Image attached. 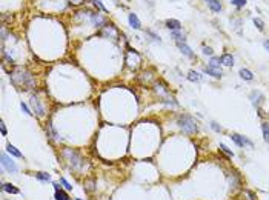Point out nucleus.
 <instances>
[{
  "label": "nucleus",
  "mask_w": 269,
  "mask_h": 200,
  "mask_svg": "<svg viewBox=\"0 0 269 200\" xmlns=\"http://www.w3.org/2000/svg\"><path fill=\"white\" fill-rule=\"evenodd\" d=\"M11 79H12V83L15 86H19L20 89H29L33 85H34V80H33V76L25 71L23 68H17L12 74H11Z\"/></svg>",
  "instance_id": "f257e3e1"
},
{
  "label": "nucleus",
  "mask_w": 269,
  "mask_h": 200,
  "mask_svg": "<svg viewBox=\"0 0 269 200\" xmlns=\"http://www.w3.org/2000/svg\"><path fill=\"white\" fill-rule=\"evenodd\" d=\"M177 123H179V126L186 132V134H194V132H197V123H195V120L192 119V117H189V116H186V114L180 116L179 120H177Z\"/></svg>",
  "instance_id": "f03ea898"
},
{
  "label": "nucleus",
  "mask_w": 269,
  "mask_h": 200,
  "mask_svg": "<svg viewBox=\"0 0 269 200\" xmlns=\"http://www.w3.org/2000/svg\"><path fill=\"white\" fill-rule=\"evenodd\" d=\"M62 156L68 160V163H69V166H71L72 169H79V168L82 166V157L79 156V153H76V151L66 148V149H63Z\"/></svg>",
  "instance_id": "7ed1b4c3"
},
{
  "label": "nucleus",
  "mask_w": 269,
  "mask_h": 200,
  "mask_svg": "<svg viewBox=\"0 0 269 200\" xmlns=\"http://www.w3.org/2000/svg\"><path fill=\"white\" fill-rule=\"evenodd\" d=\"M29 103H31V108H33L34 114H37L39 117H43V116H45V108H43V105H42V102H40V99H39V97L33 96Z\"/></svg>",
  "instance_id": "20e7f679"
},
{
  "label": "nucleus",
  "mask_w": 269,
  "mask_h": 200,
  "mask_svg": "<svg viewBox=\"0 0 269 200\" xmlns=\"http://www.w3.org/2000/svg\"><path fill=\"white\" fill-rule=\"evenodd\" d=\"M2 165H3V168H5L8 172H12V174H14V172H17V166H15V163L9 159V157H8L5 153L2 154Z\"/></svg>",
  "instance_id": "39448f33"
},
{
  "label": "nucleus",
  "mask_w": 269,
  "mask_h": 200,
  "mask_svg": "<svg viewBox=\"0 0 269 200\" xmlns=\"http://www.w3.org/2000/svg\"><path fill=\"white\" fill-rule=\"evenodd\" d=\"M102 34L109 37V39H115V40L119 39V31H117V28L114 25H105L103 29H102Z\"/></svg>",
  "instance_id": "423d86ee"
},
{
  "label": "nucleus",
  "mask_w": 269,
  "mask_h": 200,
  "mask_svg": "<svg viewBox=\"0 0 269 200\" xmlns=\"http://www.w3.org/2000/svg\"><path fill=\"white\" fill-rule=\"evenodd\" d=\"M249 99H251L252 105L257 108V106H260V105H262V102H263V94H262L260 91H252V92H251V96H249Z\"/></svg>",
  "instance_id": "0eeeda50"
},
{
  "label": "nucleus",
  "mask_w": 269,
  "mask_h": 200,
  "mask_svg": "<svg viewBox=\"0 0 269 200\" xmlns=\"http://www.w3.org/2000/svg\"><path fill=\"white\" fill-rule=\"evenodd\" d=\"M231 139H232L238 146H251V148H252V143H251L246 137H241V136H238V134H232Z\"/></svg>",
  "instance_id": "6e6552de"
},
{
  "label": "nucleus",
  "mask_w": 269,
  "mask_h": 200,
  "mask_svg": "<svg viewBox=\"0 0 269 200\" xmlns=\"http://www.w3.org/2000/svg\"><path fill=\"white\" fill-rule=\"evenodd\" d=\"M54 189H55V200H71L69 196L59 186V183H54Z\"/></svg>",
  "instance_id": "1a4fd4ad"
},
{
  "label": "nucleus",
  "mask_w": 269,
  "mask_h": 200,
  "mask_svg": "<svg viewBox=\"0 0 269 200\" xmlns=\"http://www.w3.org/2000/svg\"><path fill=\"white\" fill-rule=\"evenodd\" d=\"M205 73L209 74V76H212V77H215V79H220V77L223 76L222 69H220V68H214V66H206V68H205Z\"/></svg>",
  "instance_id": "9d476101"
},
{
  "label": "nucleus",
  "mask_w": 269,
  "mask_h": 200,
  "mask_svg": "<svg viewBox=\"0 0 269 200\" xmlns=\"http://www.w3.org/2000/svg\"><path fill=\"white\" fill-rule=\"evenodd\" d=\"M177 46H179V49L183 52V54H184V56H188V57H194V52L191 51V48H189V46H188L184 42H179V43H177Z\"/></svg>",
  "instance_id": "9b49d317"
},
{
  "label": "nucleus",
  "mask_w": 269,
  "mask_h": 200,
  "mask_svg": "<svg viewBox=\"0 0 269 200\" xmlns=\"http://www.w3.org/2000/svg\"><path fill=\"white\" fill-rule=\"evenodd\" d=\"M166 26H168L171 31H179L180 28H181V23H180L179 20L169 19V20H166Z\"/></svg>",
  "instance_id": "f8f14e48"
},
{
  "label": "nucleus",
  "mask_w": 269,
  "mask_h": 200,
  "mask_svg": "<svg viewBox=\"0 0 269 200\" xmlns=\"http://www.w3.org/2000/svg\"><path fill=\"white\" fill-rule=\"evenodd\" d=\"M91 19H92V23H94L97 28L105 26V19H103L102 16H98V14H92V16H91Z\"/></svg>",
  "instance_id": "ddd939ff"
},
{
  "label": "nucleus",
  "mask_w": 269,
  "mask_h": 200,
  "mask_svg": "<svg viewBox=\"0 0 269 200\" xmlns=\"http://www.w3.org/2000/svg\"><path fill=\"white\" fill-rule=\"evenodd\" d=\"M129 25H131L134 29H140V28H141V23H140L138 17L135 16L134 12H132V14H129Z\"/></svg>",
  "instance_id": "4468645a"
},
{
  "label": "nucleus",
  "mask_w": 269,
  "mask_h": 200,
  "mask_svg": "<svg viewBox=\"0 0 269 200\" xmlns=\"http://www.w3.org/2000/svg\"><path fill=\"white\" fill-rule=\"evenodd\" d=\"M238 200H257V199H255L254 193H251V191L245 189L243 193H240V196H238Z\"/></svg>",
  "instance_id": "2eb2a0df"
},
{
  "label": "nucleus",
  "mask_w": 269,
  "mask_h": 200,
  "mask_svg": "<svg viewBox=\"0 0 269 200\" xmlns=\"http://www.w3.org/2000/svg\"><path fill=\"white\" fill-rule=\"evenodd\" d=\"M3 191H6V193H9V194H19L20 191L14 186V185H11V183H3Z\"/></svg>",
  "instance_id": "dca6fc26"
},
{
  "label": "nucleus",
  "mask_w": 269,
  "mask_h": 200,
  "mask_svg": "<svg viewBox=\"0 0 269 200\" xmlns=\"http://www.w3.org/2000/svg\"><path fill=\"white\" fill-rule=\"evenodd\" d=\"M208 3H209L211 11H214V12H220V11H222V3H220L219 0H211V2H208Z\"/></svg>",
  "instance_id": "f3484780"
},
{
  "label": "nucleus",
  "mask_w": 269,
  "mask_h": 200,
  "mask_svg": "<svg viewBox=\"0 0 269 200\" xmlns=\"http://www.w3.org/2000/svg\"><path fill=\"white\" fill-rule=\"evenodd\" d=\"M222 63L224 66H232L234 65V57L231 54H223L222 56Z\"/></svg>",
  "instance_id": "a211bd4d"
},
{
  "label": "nucleus",
  "mask_w": 269,
  "mask_h": 200,
  "mask_svg": "<svg viewBox=\"0 0 269 200\" xmlns=\"http://www.w3.org/2000/svg\"><path fill=\"white\" fill-rule=\"evenodd\" d=\"M240 76H241V79H245V80H252V79H254L252 73H251L249 69H245V68H241V69H240Z\"/></svg>",
  "instance_id": "6ab92c4d"
},
{
  "label": "nucleus",
  "mask_w": 269,
  "mask_h": 200,
  "mask_svg": "<svg viewBox=\"0 0 269 200\" xmlns=\"http://www.w3.org/2000/svg\"><path fill=\"white\" fill-rule=\"evenodd\" d=\"M6 149H8V153L9 154H12V156H15V157H22V153L15 148V146H12V145H8L6 146Z\"/></svg>",
  "instance_id": "aec40b11"
},
{
  "label": "nucleus",
  "mask_w": 269,
  "mask_h": 200,
  "mask_svg": "<svg viewBox=\"0 0 269 200\" xmlns=\"http://www.w3.org/2000/svg\"><path fill=\"white\" fill-rule=\"evenodd\" d=\"M188 79L191 80V82H198V80H200V76H198V73H195V71H189V73H188Z\"/></svg>",
  "instance_id": "412c9836"
},
{
  "label": "nucleus",
  "mask_w": 269,
  "mask_h": 200,
  "mask_svg": "<svg viewBox=\"0 0 269 200\" xmlns=\"http://www.w3.org/2000/svg\"><path fill=\"white\" fill-rule=\"evenodd\" d=\"M262 129H263V137H265V140L269 142V123H263V125H262Z\"/></svg>",
  "instance_id": "4be33fe9"
},
{
  "label": "nucleus",
  "mask_w": 269,
  "mask_h": 200,
  "mask_svg": "<svg viewBox=\"0 0 269 200\" xmlns=\"http://www.w3.org/2000/svg\"><path fill=\"white\" fill-rule=\"evenodd\" d=\"M220 63H222V59H220V57H212V59H211V63H209V66H214V68H220Z\"/></svg>",
  "instance_id": "5701e85b"
},
{
  "label": "nucleus",
  "mask_w": 269,
  "mask_h": 200,
  "mask_svg": "<svg viewBox=\"0 0 269 200\" xmlns=\"http://www.w3.org/2000/svg\"><path fill=\"white\" fill-rule=\"evenodd\" d=\"M36 177H37L39 180H43V182L51 180V176H49V174H46V172H37V174H36Z\"/></svg>",
  "instance_id": "b1692460"
},
{
  "label": "nucleus",
  "mask_w": 269,
  "mask_h": 200,
  "mask_svg": "<svg viewBox=\"0 0 269 200\" xmlns=\"http://www.w3.org/2000/svg\"><path fill=\"white\" fill-rule=\"evenodd\" d=\"M171 36L177 40V43H179V42H184V36H181L179 31H172V33H171Z\"/></svg>",
  "instance_id": "393cba45"
},
{
  "label": "nucleus",
  "mask_w": 269,
  "mask_h": 200,
  "mask_svg": "<svg viewBox=\"0 0 269 200\" xmlns=\"http://www.w3.org/2000/svg\"><path fill=\"white\" fill-rule=\"evenodd\" d=\"M220 149L223 151L224 154H228L229 157H232V156H234V153H232V151H231V149H229V148H228V146H226L224 143H220Z\"/></svg>",
  "instance_id": "a878e982"
},
{
  "label": "nucleus",
  "mask_w": 269,
  "mask_h": 200,
  "mask_svg": "<svg viewBox=\"0 0 269 200\" xmlns=\"http://www.w3.org/2000/svg\"><path fill=\"white\" fill-rule=\"evenodd\" d=\"M254 25H255V26H257V28H258L260 31H263V28H265V25H263L262 19H257V17L254 19Z\"/></svg>",
  "instance_id": "bb28decb"
},
{
  "label": "nucleus",
  "mask_w": 269,
  "mask_h": 200,
  "mask_svg": "<svg viewBox=\"0 0 269 200\" xmlns=\"http://www.w3.org/2000/svg\"><path fill=\"white\" fill-rule=\"evenodd\" d=\"M231 3H232V5H235L237 8H241V6H245V5H246V0H232Z\"/></svg>",
  "instance_id": "cd10ccee"
},
{
  "label": "nucleus",
  "mask_w": 269,
  "mask_h": 200,
  "mask_svg": "<svg viewBox=\"0 0 269 200\" xmlns=\"http://www.w3.org/2000/svg\"><path fill=\"white\" fill-rule=\"evenodd\" d=\"M202 51H203V54H206V56H212V49H211L209 46H203Z\"/></svg>",
  "instance_id": "c85d7f7f"
},
{
  "label": "nucleus",
  "mask_w": 269,
  "mask_h": 200,
  "mask_svg": "<svg viewBox=\"0 0 269 200\" xmlns=\"http://www.w3.org/2000/svg\"><path fill=\"white\" fill-rule=\"evenodd\" d=\"M146 34H149V36L152 37V40H155V42H158V43H160V37H158L157 34H154L152 31H149V29H148V31H146Z\"/></svg>",
  "instance_id": "c756f323"
},
{
  "label": "nucleus",
  "mask_w": 269,
  "mask_h": 200,
  "mask_svg": "<svg viewBox=\"0 0 269 200\" xmlns=\"http://www.w3.org/2000/svg\"><path fill=\"white\" fill-rule=\"evenodd\" d=\"M92 2H94V5H95V6H98V8H100L102 11H105V12H106V8L103 6V3H102L100 0H92Z\"/></svg>",
  "instance_id": "7c9ffc66"
},
{
  "label": "nucleus",
  "mask_w": 269,
  "mask_h": 200,
  "mask_svg": "<svg viewBox=\"0 0 269 200\" xmlns=\"http://www.w3.org/2000/svg\"><path fill=\"white\" fill-rule=\"evenodd\" d=\"M211 126H212V129H214V131H217V132H220V131H222V126H219V123H215V122H212V123H211Z\"/></svg>",
  "instance_id": "2f4dec72"
},
{
  "label": "nucleus",
  "mask_w": 269,
  "mask_h": 200,
  "mask_svg": "<svg viewBox=\"0 0 269 200\" xmlns=\"http://www.w3.org/2000/svg\"><path fill=\"white\" fill-rule=\"evenodd\" d=\"M60 183H62V185H63V186H65L66 189H72V186H71V185H69V183H68V182H66L65 179H60Z\"/></svg>",
  "instance_id": "473e14b6"
},
{
  "label": "nucleus",
  "mask_w": 269,
  "mask_h": 200,
  "mask_svg": "<svg viewBox=\"0 0 269 200\" xmlns=\"http://www.w3.org/2000/svg\"><path fill=\"white\" fill-rule=\"evenodd\" d=\"M20 106H22V109H23V113H26V114H34V113H31V111L28 109V106H26V105H25L23 102L20 103Z\"/></svg>",
  "instance_id": "72a5a7b5"
},
{
  "label": "nucleus",
  "mask_w": 269,
  "mask_h": 200,
  "mask_svg": "<svg viewBox=\"0 0 269 200\" xmlns=\"http://www.w3.org/2000/svg\"><path fill=\"white\" fill-rule=\"evenodd\" d=\"M0 131H2V136H6V126L3 122H0Z\"/></svg>",
  "instance_id": "f704fd0d"
},
{
  "label": "nucleus",
  "mask_w": 269,
  "mask_h": 200,
  "mask_svg": "<svg viewBox=\"0 0 269 200\" xmlns=\"http://www.w3.org/2000/svg\"><path fill=\"white\" fill-rule=\"evenodd\" d=\"M83 2H85V0H69L71 5H82Z\"/></svg>",
  "instance_id": "c9c22d12"
},
{
  "label": "nucleus",
  "mask_w": 269,
  "mask_h": 200,
  "mask_svg": "<svg viewBox=\"0 0 269 200\" xmlns=\"http://www.w3.org/2000/svg\"><path fill=\"white\" fill-rule=\"evenodd\" d=\"M265 48L269 51V40H266V42H265Z\"/></svg>",
  "instance_id": "e433bc0d"
},
{
  "label": "nucleus",
  "mask_w": 269,
  "mask_h": 200,
  "mask_svg": "<svg viewBox=\"0 0 269 200\" xmlns=\"http://www.w3.org/2000/svg\"><path fill=\"white\" fill-rule=\"evenodd\" d=\"M206 2H211V0H206Z\"/></svg>",
  "instance_id": "4c0bfd02"
},
{
  "label": "nucleus",
  "mask_w": 269,
  "mask_h": 200,
  "mask_svg": "<svg viewBox=\"0 0 269 200\" xmlns=\"http://www.w3.org/2000/svg\"><path fill=\"white\" fill-rule=\"evenodd\" d=\"M77 200H80V199H77Z\"/></svg>",
  "instance_id": "58836bf2"
}]
</instances>
